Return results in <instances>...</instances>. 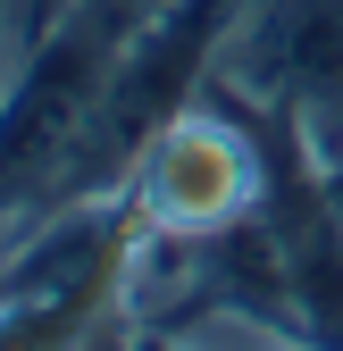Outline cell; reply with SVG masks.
<instances>
[{
    "label": "cell",
    "mask_w": 343,
    "mask_h": 351,
    "mask_svg": "<svg viewBox=\"0 0 343 351\" xmlns=\"http://www.w3.org/2000/svg\"><path fill=\"white\" fill-rule=\"evenodd\" d=\"M134 34V17L109 0H67L51 17V34L9 67L0 93V217L17 209H51L59 176L93 125V101L117 67V42Z\"/></svg>",
    "instance_id": "1"
},
{
    "label": "cell",
    "mask_w": 343,
    "mask_h": 351,
    "mask_svg": "<svg viewBox=\"0 0 343 351\" xmlns=\"http://www.w3.org/2000/svg\"><path fill=\"white\" fill-rule=\"evenodd\" d=\"M134 201H67L42 209V234L0 268V343H84L109 310L126 318V251Z\"/></svg>",
    "instance_id": "2"
},
{
    "label": "cell",
    "mask_w": 343,
    "mask_h": 351,
    "mask_svg": "<svg viewBox=\"0 0 343 351\" xmlns=\"http://www.w3.org/2000/svg\"><path fill=\"white\" fill-rule=\"evenodd\" d=\"M126 201H134L143 226H167V234H218V226H235V217H251L268 201L260 125L243 117V101L218 75L201 84V101L176 125L151 134V151L126 176Z\"/></svg>",
    "instance_id": "3"
},
{
    "label": "cell",
    "mask_w": 343,
    "mask_h": 351,
    "mask_svg": "<svg viewBox=\"0 0 343 351\" xmlns=\"http://www.w3.org/2000/svg\"><path fill=\"white\" fill-rule=\"evenodd\" d=\"M218 75L293 117L318 167H343V0H243Z\"/></svg>",
    "instance_id": "4"
},
{
    "label": "cell",
    "mask_w": 343,
    "mask_h": 351,
    "mask_svg": "<svg viewBox=\"0 0 343 351\" xmlns=\"http://www.w3.org/2000/svg\"><path fill=\"white\" fill-rule=\"evenodd\" d=\"M59 9H67V0H25V9H17V42H25V51L51 34V17H59Z\"/></svg>",
    "instance_id": "5"
},
{
    "label": "cell",
    "mask_w": 343,
    "mask_h": 351,
    "mask_svg": "<svg viewBox=\"0 0 343 351\" xmlns=\"http://www.w3.org/2000/svg\"><path fill=\"white\" fill-rule=\"evenodd\" d=\"M0 9H17V0H0ZM0 59H25V42H17V17H0ZM9 93V84H0Z\"/></svg>",
    "instance_id": "6"
},
{
    "label": "cell",
    "mask_w": 343,
    "mask_h": 351,
    "mask_svg": "<svg viewBox=\"0 0 343 351\" xmlns=\"http://www.w3.org/2000/svg\"><path fill=\"white\" fill-rule=\"evenodd\" d=\"M109 9H126V17H134V25H143V17L159 9V0H109Z\"/></svg>",
    "instance_id": "7"
},
{
    "label": "cell",
    "mask_w": 343,
    "mask_h": 351,
    "mask_svg": "<svg viewBox=\"0 0 343 351\" xmlns=\"http://www.w3.org/2000/svg\"><path fill=\"white\" fill-rule=\"evenodd\" d=\"M327 184H335V217H343V167H327Z\"/></svg>",
    "instance_id": "8"
}]
</instances>
